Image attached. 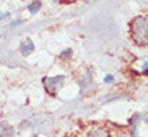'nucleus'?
Listing matches in <instances>:
<instances>
[{
  "label": "nucleus",
  "mask_w": 148,
  "mask_h": 137,
  "mask_svg": "<svg viewBox=\"0 0 148 137\" xmlns=\"http://www.w3.org/2000/svg\"><path fill=\"white\" fill-rule=\"evenodd\" d=\"M14 136V129L8 124H1L0 125V137H12Z\"/></svg>",
  "instance_id": "obj_3"
},
{
  "label": "nucleus",
  "mask_w": 148,
  "mask_h": 137,
  "mask_svg": "<svg viewBox=\"0 0 148 137\" xmlns=\"http://www.w3.org/2000/svg\"><path fill=\"white\" fill-rule=\"evenodd\" d=\"M22 54L23 55H30L34 51V43H32L31 40H26V43L22 44Z\"/></svg>",
  "instance_id": "obj_4"
},
{
  "label": "nucleus",
  "mask_w": 148,
  "mask_h": 137,
  "mask_svg": "<svg viewBox=\"0 0 148 137\" xmlns=\"http://www.w3.org/2000/svg\"><path fill=\"white\" fill-rule=\"evenodd\" d=\"M63 82V77L62 75H58V77H54V78H46L43 79V85L46 87V90L49 93H54L57 91L58 86Z\"/></svg>",
  "instance_id": "obj_2"
},
{
  "label": "nucleus",
  "mask_w": 148,
  "mask_h": 137,
  "mask_svg": "<svg viewBox=\"0 0 148 137\" xmlns=\"http://www.w3.org/2000/svg\"><path fill=\"white\" fill-rule=\"evenodd\" d=\"M105 82H106V83L113 82V77H112V75H106V78H105Z\"/></svg>",
  "instance_id": "obj_7"
},
{
  "label": "nucleus",
  "mask_w": 148,
  "mask_h": 137,
  "mask_svg": "<svg viewBox=\"0 0 148 137\" xmlns=\"http://www.w3.org/2000/svg\"><path fill=\"white\" fill-rule=\"evenodd\" d=\"M131 34L133 40L140 46L148 44V22L143 16H137L131 23Z\"/></svg>",
  "instance_id": "obj_1"
},
{
  "label": "nucleus",
  "mask_w": 148,
  "mask_h": 137,
  "mask_svg": "<svg viewBox=\"0 0 148 137\" xmlns=\"http://www.w3.org/2000/svg\"><path fill=\"white\" fill-rule=\"evenodd\" d=\"M70 55H71V50H67V51H63L61 54V57L63 58V57H70Z\"/></svg>",
  "instance_id": "obj_6"
},
{
  "label": "nucleus",
  "mask_w": 148,
  "mask_h": 137,
  "mask_svg": "<svg viewBox=\"0 0 148 137\" xmlns=\"http://www.w3.org/2000/svg\"><path fill=\"white\" fill-rule=\"evenodd\" d=\"M40 5H42V4L39 3V1H35V3H32L28 5V11L31 12V14H36V12L40 10Z\"/></svg>",
  "instance_id": "obj_5"
}]
</instances>
